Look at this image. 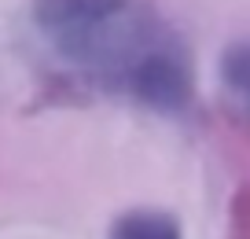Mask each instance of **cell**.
I'll list each match as a JSON object with an SVG mask.
<instances>
[{
    "mask_svg": "<svg viewBox=\"0 0 250 239\" xmlns=\"http://www.w3.org/2000/svg\"><path fill=\"white\" fill-rule=\"evenodd\" d=\"M41 30L62 55L151 107H184L191 74L180 44L133 0H41Z\"/></svg>",
    "mask_w": 250,
    "mask_h": 239,
    "instance_id": "1",
    "label": "cell"
},
{
    "mask_svg": "<svg viewBox=\"0 0 250 239\" xmlns=\"http://www.w3.org/2000/svg\"><path fill=\"white\" fill-rule=\"evenodd\" d=\"M110 239H180V224L162 210H133L118 217Z\"/></svg>",
    "mask_w": 250,
    "mask_h": 239,
    "instance_id": "2",
    "label": "cell"
},
{
    "mask_svg": "<svg viewBox=\"0 0 250 239\" xmlns=\"http://www.w3.org/2000/svg\"><path fill=\"white\" fill-rule=\"evenodd\" d=\"M225 77H228V85L235 88V92H243V88H247V48H232V52H228V59H225Z\"/></svg>",
    "mask_w": 250,
    "mask_h": 239,
    "instance_id": "3",
    "label": "cell"
}]
</instances>
